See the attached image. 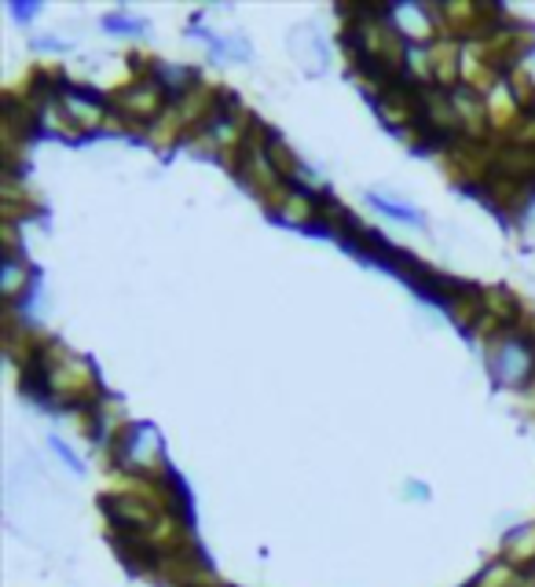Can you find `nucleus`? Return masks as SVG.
<instances>
[{
  "mask_svg": "<svg viewBox=\"0 0 535 587\" xmlns=\"http://www.w3.org/2000/svg\"><path fill=\"white\" fill-rule=\"evenodd\" d=\"M12 12H15L19 23H26V19H34V15H37V8H34V4H30V8H26V4H15Z\"/></svg>",
  "mask_w": 535,
  "mask_h": 587,
  "instance_id": "nucleus-6",
  "label": "nucleus"
},
{
  "mask_svg": "<svg viewBox=\"0 0 535 587\" xmlns=\"http://www.w3.org/2000/svg\"><path fill=\"white\" fill-rule=\"evenodd\" d=\"M52 448H56V452L63 455V459L70 463V470H74V474H81V459H78V455H74V452L67 448V444H63V441H52Z\"/></svg>",
  "mask_w": 535,
  "mask_h": 587,
  "instance_id": "nucleus-5",
  "label": "nucleus"
},
{
  "mask_svg": "<svg viewBox=\"0 0 535 587\" xmlns=\"http://www.w3.org/2000/svg\"><path fill=\"white\" fill-rule=\"evenodd\" d=\"M367 202L370 206H378L381 213L392 217V221H403V224H422V217L411 210V206H400V202H392V199H381V195H367Z\"/></svg>",
  "mask_w": 535,
  "mask_h": 587,
  "instance_id": "nucleus-3",
  "label": "nucleus"
},
{
  "mask_svg": "<svg viewBox=\"0 0 535 587\" xmlns=\"http://www.w3.org/2000/svg\"><path fill=\"white\" fill-rule=\"evenodd\" d=\"M477 587H532V580L513 562H495L484 576H480Z\"/></svg>",
  "mask_w": 535,
  "mask_h": 587,
  "instance_id": "nucleus-2",
  "label": "nucleus"
},
{
  "mask_svg": "<svg viewBox=\"0 0 535 587\" xmlns=\"http://www.w3.org/2000/svg\"><path fill=\"white\" fill-rule=\"evenodd\" d=\"M103 23L107 30H122V34H140L144 30V19H129V15H107Z\"/></svg>",
  "mask_w": 535,
  "mask_h": 587,
  "instance_id": "nucleus-4",
  "label": "nucleus"
},
{
  "mask_svg": "<svg viewBox=\"0 0 535 587\" xmlns=\"http://www.w3.org/2000/svg\"><path fill=\"white\" fill-rule=\"evenodd\" d=\"M528 372V350L521 342L502 345V353L495 356V378L502 383H517V378Z\"/></svg>",
  "mask_w": 535,
  "mask_h": 587,
  "instance_id": "nucleus-1",
  "label": "nucleus"
}]
</instances>
